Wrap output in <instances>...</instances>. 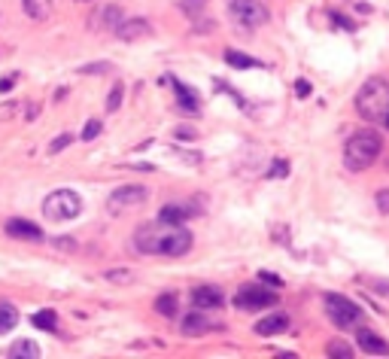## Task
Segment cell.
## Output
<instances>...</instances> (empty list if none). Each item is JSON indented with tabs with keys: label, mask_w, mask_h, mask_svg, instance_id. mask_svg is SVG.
I'll return each mask as SVG.
<instances>
[{
	"label": "cell",
	"mask_w": 389,
	"mask_h": 359,
	"mask_svg": "<svg viewBox=\"0 0 389 359\" xmlns=\"http://www.w3.org/2000/svg\"><path fill=\"white\" fill-rule=\"evenodd\" d=\"M68 144H70V135H61V137H55L52 144H49V153H52V155H55V153H61V149L68 146Z\"/></svg>",
	"instance_id": "4dcf8cb0"
},
{
	"label": "cell",
	"mask_w": 389,
	"mask_h": 359,
	"mask_svg": "<svg viewBox=\"0 0 389 359\" xmlns=\"http://www.w3.org/2000/svg\"><path fill=\"white\" fill-rule=\"evenodd\" d=\"M15 323H19V311L10 302H0V335H6Z\"/></svg>",
	"instance_id": "d6986e66"
},
{
	"label": "cell",
	"mask_w": 389,
	"mask_h": 359,
	"mask_svg": "<svg viewBox=\"0 0 389 359\" xmlns=\"http://www.w3.org/2000/svg\"><path fill=\"white\" fill-rule=\"evenodd\" d=\"M31 323H34L37 329H43V332H52L58 326V316H55V311H37L34 316H31Z\"/></svg>",
	"instance_id": "44dd1931"
},
{
	"label": "cell",
	"mask_w": 389,
	"mask_h": 359,
	"mask_svg": "<svg viewBox=\"0 0 389 359\" xmlns=\"http://www.w3.org/2000/svg\"><path fill=\"white\" fill-rule=\"evenodd\" d=\"M152 34V24L146 19H134V22H119L116 24V37L122 40V43H137V40H146Z\"/></svg>",
	"instance_id": "9c48e42d"
},
{
	"label": "cell",
	"mask_w": 389,
	"mask_h": 359,
	"mask_svg": "<svg viewBox=\"0 0 389 359\" xmlns=\"http://www.w3.org/2000/svg\"><path fill=\"white\" fill-rule=\"evenodd\" d=\"M6 235L19 238V240H43V231H40L34 222H28V220H10L6 222Z\"/></svg>",
	"instance_id": "8fae6325"
},
{
	"label": "cell",
	"mask_w": 389,
	"mask_h": 359,
	"mask_svg": "<svg viewBox=\"0 0 389 359\" xmlns=\"http://www.w3.org/2000/svg\"><path fill=\"white\" fill-rule=\"evenodd\" d=\"M228 6L241 28H259L268 22V6H262L259 0H228Z\"/></svg>",
	"instance_id": "8992f818"
},
{
	"label": "cell",
	"mask_w": 389,
	"mask_h": 359,
	"mask_svg": "<svg viewBox=\"0 0 389 359\" xmlns=\"http://www.w3.org/2000/svg\"><path fill=\"white\" fill-rule=\"evenodd\" d=\"M106 280L110 283H131V271H106Z\"/></svg>",
	"instance_id": "f1b7e54d"
},
{
	"label": "cell",
	"mask_w": 389,
	"mask_h": 359,
	"mask_svg": "<svg viewBox=\"0 0 389 359\" xmlns=\"http://www.w3.org/2000/svg\"><path fill=\"white\" fill-rule=\"evenodd\" d=\"M52 244H55L58 250H68V253H77V240H70V238H55Z\"/></svg>",
	"instance_id": "1f68e13d"
},
{
	"label": "cell",
	"mask_w": 389,
	"mask_h": 359,
	"mask_svg": "<svg viewBox=\"0 0 389 359\" xmlns=\"http://www.w3.org/2000/svg\"><path fill=\"white\" fill-rule=\"evenodd\" d=\"M326 314H328V320H332L338 329H353L356 323L362 320V307L350 302V298H344V296H338V292H328L326 298Z\"/></svg>",
	"instance_id": "5b68a950"
},
{
	"label": "cell",
	"mask_w": 389,
	"mask_h": 359,
	"mask_svg": "<svg viewBox=\"0 0 389 359\" xmlns=\"http://www.w3.org/2000/svg\"><path fill=\"white\" fill-rule=\"evenodd\" d=\"M134 247L146 256H186L192 250V231L183 225H170V222H149L140 225L134 235Z\"/></svg>",
	"instance_id": "6da1fadb"
},
{
	"label": "cell",
	"mask_w": 389,
	"mask_h": 359,
	"mask_svg": "<svg viewBox=\"0 0 389 359\" xmlns=\"http://www.w3.org/2000/svg\"><path fill=\"white\" fill-rule=\"evenodd\" d=\"M198 211H192V207L186 204H168L159 211V222H170V225H183L189 216H195Z\"/></svg>",
	"instance_id": "9a60e30c"
},
{
	"label": "cell",
	"mask_w": 389,
	"mask_h": 359,
	"mask_svg": "<svg viewBox=\"0 0 389 359\" xmlns=\"http://www.w3.org/2000/svg\"><path fill=\"white\" fill-rule=\"evenodd\" d=\"M356 341H359V350L368 356H389V341L374 335L371 329H356Z\"/></svg>",
	"instance_id": "30bf717a"
},
{
	"label": "cell",
	"mask_w": 389,
	"mask_h": 359,
	"mask_svg": "<svg viewBox=\"0 0 389 359\" xmlns=\"http://www.w3.org/2000/svg\"><path fill=\"white\" fill-rule=\"evenodd\" d=\"M177 137H195L192 128H177Z\"/></svg>",
	"instance_id": "74e56055"
},
{
	"label": "cell",
	"mask_w": 389,
	"mask_h": 359,
	"mask_svg": "<svg viewBox=\"0 0 389 359\" xmlns=\"http://www.w3.org/2000/svg\"><path fill=\"white\" fill-rule=\"evenodd\" d=\"M222 302H225V298H222V292L216 287H195L192 289V305L195 307H207V311H210V307H219Z\"/></svg>",
	"instance_id": "7c38bea8"
},
{
	"label": "cell",
	"mask_w": 389,
	"mask_h": 359,
	"mask_svg": "<svg viewBox=\"0 0 389 359\" xmlns=\"http://www.w3.org/2000/svg\"><path fill=\"white\" fill-rule=\"evenodd\" d=\"M383 125H386V131H389V116H386V119H383Z\"/></svg>",
	"instance_id": "f35d334b"
},
{
	"label": "cell",
	"mask_w": 389,
	"mask_h": 359,
	"mask_svg": "<svg viewBox=\"0 0 389 359\" xmlns=\"http://www.w3.org/2000/svg\"><path fill=\"white\" fill-rule=\"evenodd\" d=\"M97 135H101V122H97V119L86 122V128H82V140H95Z\"/></svg>",
	"instance_id": "484cf974"
},
{
	"label": "cell",
	"mask_w": 389,
	"mask_h": 359,
	"mask_svg": "<svg viewBox=\"0 0 389 359\" xmlns=\"http://www.w3.org/2000/svg\"><path fill=\"white\" fill-rule=\"evenodd\" d=\"M22 6L28 13V19H37V22L52 15V0H22Z\"/></svg>",
	"instance_id": "e0dca14e"
},
{
	"label": "cell",
	"mask_w": 389,
	"mask_h": 359,
	"mask_svg": "<svg viewBox=\"0 0 389 359\" xmlns=\"http://www.w3.org/2000/svg\"><path fill=\"white\" fill-rule=\"evenodd\" d=\"M332 19H335V24H341V28H347V31H353V22H347L344 15H338V13H332Z\"/></svg>",
	"instance_id": "8d00e7d4"
},
{
	"label": "cell",
	"mask_w": 389,
	"mask_h": 359,
	"mask_svg": "<svg viewBox=\"0 0 389 359\" xmlns=\"http://www.w3.org/2000/svg\"><path fill=\"white\" fill-rule=\"evenodd\" d=\"M122 95H125V86H122V82H116L113 91L106 95V110H110V113L119 110V107H122Z\"/></svg>",
	"instance_id": "cb8c5ba5"
},
{
	"label": "cell",
	"mask_w": 389,
	"mask_h": 359,
	"mask_svg": "<svg viewBox=\"0 0 389 359\" xmlns=\"http://www.w3.org/2000/svg\"><path fill=\"white\" fill-rule=\"evenodd\" d=\"M259 277H262L264 283H271V287H283V280H280V277H277V274H271V271H262V274H259Z\"/></svg>",
	"instance_id": "e575fe53"
},
{
	"label": "cell",
	"mask_w": 389,
	"mask_h": 359,
	"mask_svg": "<svg viewBox=\"0 0 389 359\" xmlns=\"http://www.w3.org/2000/svg\"><path fill=\"white\" fill-rule=\"evenodd\" d=\"M380 149H383V144H380V137L374 135V131H362V135H353L350 140H347L344 146V165L347 171H368L371 165L380 158Z\"/></svg>",
	"instance_id": "3957f363"
},
{
	"label": "cell",
	"mask_w": 389,
	"mask_h": 359,
	"mask_svg": "<svg viewBox=\"0 0 389 359\" xmlns=\"http://www.w3.org/2000/svg\"><path fill=\"white\" fill-rule=\"evenodd\" d=\"M79 73H86V77H92V73H110V61H104V64H86V68H79Z\"/></svg>",
	"instance_id": "4316f807"
},
{
	"label": "cell",
	"mask_w": 389,
	"mask_h": 359,
	"mask_svg": "<svg viewBox=\"0 0 389 359\" xmlns=\"http://www.w3.org/2000/svg\"><path fill=\"white\" fill-rule=\"evenodd\" d=\"M104 22L116 28V24H119V6H104Z\"/></svg>",
	"instance_id": "f546056e"
},
{
	"label": "cell",
	"mask_w": 389,
	"mask_h": 359,
	"mask_svg": "<svg viewBox=\"0 0 389 359\" xmlns=\"http://www.w3.org/2000/svg\"><path fill=\"white\" fill-rule=\"evenodd\" d=\"M82 213V198L73 189H55L43 198V216L52 222H68Z\"/></svg>",
	"instance_id": "277c9868"
},
{
	"label": "cell",
	"mask_w": 389,
	"mask_h": 359,
	"mask_svg": "<svg viewBox=\"0 0 389 359\" xmlns=\"http://www.w3.org/2000/svg\"><path fill=\"white\" fill-rule=\"evenodd\" d=\"M10 359H40V344L34 341H15V344L6 350Z\"/></svg>",
	"instance_id": "ac0fdd59"
},
{
	"label": "cell",
	"mask_w": 389,
	"mask_h": 359,
	"mask_svg": "<svg viewBox=\"0 0 389 359\" xmlns=\"http://www.w3.org/2000/svg\"><path fill=\"white\" fill-rule=\"evenodd\" d=\"M15 79H19V77H15V73H6V77L0 79V91H10V89L15 86Z\"/></svg>",
	"instance_id": "d590c367"
},
{
	"label": "cell",
	"mask_w": 389,
	"mask_h": 359,
	"mask_svg": "<svg viewBox=\"0 0 389 359\" xmlns=\"http://www.w3.org/2000/svg\"><path fill=\"white\" fill-rule=\"evenodd\" d=\"M170 86L173 91H177V101H180V110H186V113H198V95L189 86H183V82H177V79H170Z\"/></svg>",
	"instance_id": "2e32d148"
},
{
	"label": "cell",
	"mask_w": 389,
	"mask_h": 359,
	"mask_svg": "<svg viewBox=\"0 0 389 359\" xmlns=\"http://www.w3.org/2000/svg\"><path fill=\"white\" fill-rule=\"evenodd\" d=\"M207 10V0H183V13L192 15V19H201Z\"/></svg>",
	"instance_id": "d4e9b609"
},
{
	"label": "cell",
	"mask_w": 389,
	"mask_h": 359,
	"mask_svg": "<svg viewBox=\"0 0 389 359\" xmlns=\"http://www.w3.org/2000/svg\"><path fill=\"white\" fill-rule=\"evenodd\" d=\"M210 329H213V323L207 320L204 314H189V316H183V326H180V332H183V335H189V338L207 335Z\"/></svg>",
	"instance_id": "5bb4252c"
},
{
	"label": "cell",
	"mask_w": 389,
	"mask_h": 359,
	"mask_svg": "<svg viewBox=\"0 0 389 359\" xmlns=\"http://www.w3.org/2000/svg\"><path fill=\"white\" fill-rule=\"evenodd\" d=\"M326 356H335V359H353V347H350V344H344V341H328Z\"/></svg>",
	"instance_id": "603a6c76"
},
{
	"label": "cell",
	"mask_w": 389,
	"mask_h": 359,
	"mask_svg": "<svg viewBox=\"0 0 389 359\" xmlns=\"http://www.w3.org/2000/svg\"><path fill=\"white\" fill-rule=\"evenodd\" d=\"M289 329V316L286 314H274V316H264V320L255 323V332L262 338H271V335H280V332Z\"/></svg>",
	"instance_id": "4fadbf2b"
},
{
	"label": "cell",
	"mask_w": 389,
	"mask_h": 359,
	"mask_svg": "<svg viewBox=\"0 0 389 359\" xmlns=\"http://www.w3.org/2000/svg\"><path fill=\"white\" fill-rule=\"evenodd\" d=\"M149 198V192L143 186H122V189H116L113 195H110V211H125V207H137V204H143Z\"/></svg>",
	"instance_id": "ba28073f"
},
{
	"label": "cell",
	"mask_w": 389,
	"mask_h": 359,
	"mask_svg": "<svg viewBox=\"0 0 389 359\" xmlns=\"http://www.w3.org/2000/svg\"><path fill=\"white\" fill-rule=\"evenodd\" d=\"M295 95H298V98H308V95H310V82H308V79H298V82H295Z\"/></svg>",
	"instance_id": "836d02e7"
},
{
	"label": "cell",
	"mask_w": 389,
	"mask_h": 359,
	"mask_svg": "<svg viewBox=\"0 0 389 359\" xmlns=\"http://www.w3.org/2000/svg\"><path fill=\"white\" fill-rule=\"evenodd\" d=\"M225 61L231 64V68H241V70H250V68H262L255 58H250V55H244V52H235V49H228L225 52Z\"/></svg>",
	"instance_id": "ffe728a7"
},
{
	"label": "cell",
	"mask_w": 389,
	"mask_h": 359,
	"mask_svg": "<svg viewBox=\"0 0 389 359\" xmlns=\"http://www.w3.org/2000/svg\"><path fill=\"white\" fill-rule=\"evenodd\" d=\"M377 211L380 213H389V189L377 192Z\"/></svg>",
	"instance_id": "d6a6232c"
},
{
	"label": "cell",
	"mask_w": 389,
	"mask_h": 359,
	"mask_svg": "<svg viewBox=\"0 0 389 359\" xmlns=\"http://www.w3.org/2000/svg\"><path fill=\"white\" fill-rule=\"evenodd\" d=\"M235 305L241 307V311H262V307L277 305V292H271V289H264V287H255V283H250V287H244L241 292H237Z\"/></svg>",
	"instance_id": "52a82bcc"
},
{
	"label": "cell",
	"mask_w": 389,
	"mask_h": 359,
	"mask_svg": "<svg viewBox=\"0 0 389 359\" xmlns=\"http://www.w3.org/2000/svg\"><path fill=\"white\" fill-rule=\"evenodd\" d=\"M155 311H159L161 316H177V296H159L155 298Z\"/></svg>",
	"instance_id": "7402d4cb"
},
{
	"label": "cell",
	"mask_w": 389,
	"mask_h": 359,
	"mask_svg": "<svg viewBox=\"0 0 389 359\" xmlns=\"http://www.w3.org/2000/svg\"><path fill=\"white\" fill-rule=\"evenodd\" d=\"M286 174H289V165H286V162H274V165H271V171H268V180L286 177Z\"/></svg>",
	"instance_id": "83f0119b"
},
{
	"label": "cell",
	"mask_w": 389,
	"mask_h": 359,
	"mask_svg": "<svg viewBox=\"0 0 389 359\" xmlns=\"http://www.w3.org/2000/svg\"><path fill=\"white\" fill-rule=\"evenodd\" d=\"M356 110L365 122H383L389 116V82L386 79H368L356 95Z\"/></svg>",
	"instance_id": "7a4b0ae2"
}]
</instances>
